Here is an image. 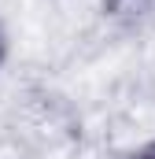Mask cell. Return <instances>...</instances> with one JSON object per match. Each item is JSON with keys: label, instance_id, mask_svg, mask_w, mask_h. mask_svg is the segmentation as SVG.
I'll return each mask as SVG.
<instances>
[{"label": "cell", "instance_id": "cell-1", "mask_svg": "<svg viewBox=\"0 0 155 159\" xmlns=\"http://www.w3.org/2000/svg\"><path fill=\"white\" fill-rule=\"evenodd\" d=\"M133 159H155V144H152V148H144L140 156H133Z\"/></svg>", "mask_w": 155, "mask_h": 159}, {"label": "cell", "instance_id": "cell-2", "mask_svg": "<svg viewBox=\"0 0 155 159\" xmlns=\"http://www.w3.org/2000/svg\"><path fill=\"white\" fill-rule=\"evenodd\" d=\"M0 56H4V41H0Z\"/></svg>", "mask_w": 155, "mask_h": 159}]
</instances>
